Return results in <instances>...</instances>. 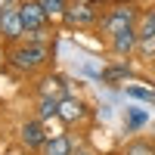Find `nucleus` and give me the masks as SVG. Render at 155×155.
Masks as SVG:
<instances>
[{"label":"nucleus","mask_w":155,"mask_h":155,"mask_svg":"<svg viewBox=\"0 0 155 155\" xmlns=\"http://www.w3.org/2000/svg\"><path fill=\"white\" fill-rule=\"evenodd\" d=\"M9 65L12 68H19V71H41L47 62H50V44H16V47H9Z\"/></svg>","instance_id":"nucleus-1"},{"label":"nucleus","mask_w":155,"mask_h":155,"mask_svg":"<svg viewBox=\"0 0 155 155\" xmlns=\"http://www.w3.org/2000/svg\"><path fill=\"white\" fill-rule=\"evenodd\" d=\"M137 19H140V9L121 3V6H112L96 25H99V34H106L109 41H112L115 34H121V31H127V28H137Z\"/></svg>","instance_id":"nucleus-2"},{"label":"nucleus","mask_w":155,"mask_h":155,"mask_svg":"<svg viewBox=\"0 0 155 155\" xmlns=\"http://www.w3.org/2000/svg\"><path fill=\"white\" fill-rule=\"evenodd\" d=\"M0 37L3 41H22L25 37V28H22V19H19V6L6 3L3 9H0Z\"/></svg>","instance_id":"nucleus-3"},{"label":"nucleus","mask_w":155,"mask_h":155,"mask_svg":"<svg viewBox=\"0 0 155 155\" xmlns=\"http://www.w3.org/2000/svg\"><path fill=\"white\" fill-rule=\"evenodd\" d=\"M19 19H22V28L25 34H31V31H47V16H44V9L37 6V0H25V3H19Z\"/></svg>","instance_id":"nucleus-4"},{"label":"nucleus","mask_w":155,"mask_h":155,"mask_svg":"<svg viewBox=\"0 0 155 155\" xmlns=\"http://www.w3.org/2000/svg\"><path fill=\"white\" fill-rule=\"evenodd\" d=\"M62 19H65L71 28H87V25H96L99 22V12L90 3H68V9H65Z\"/></svg>","instance_id":"nucleus-5"},{"label":"nucleus","mask_w":155,"mask_h":155,"mask_svg":"<svg viewBox=\"0 0 155 155\" xmlns=\"http://www.w3.org/2000/svg\"><path fill=\"white\" fill-rule=\"evenodd\" d=\"M47 140H50V134H47L44 121L31 118V121H25V124H22V143L28 146V149H44Z\"/></svg>","instance_id":"nucleus-6"},{"label":"nucleus","mask_w":155,"mask_h":155,"mask_svg":"<svg viewBox=\"0 0 155 155\" xmlns=\"http://www.w3.org/2000/svg\"><path fill=\"white\" fill-rule=\"evenodd\" d=\"M65 78H62V74H47L44 78V81L41 84H37V96H41V99H65L68 93H65Z\"/></svg>","instance_id":"nucleus-7"},{"label":"nucleus","mask_w":155,"mask_h":155,"mask_svg":"<svg viewBox=\"0 0 155 155\" xmlns=\"http://www.w3.org/2000/svg\"><path fill=\"white\" fill-rule=\"evenodd\" d=\"M84 115H87V109H84V102L78 99V96H65V99H59V112H56V118H59V121L74 124V121H81Z\"/></svg>","instance_id":"nucleus-8"},{"label":"nucleus","mask_w":155,"mask_h":155,"mask_svg":"<svg viewBox=\"0 0 155 155\" xmlns=\"http://www.w3.org/2000/svg\"><path fill=\"white\" fill-rule=\"evenodd\" d=\"M109 44H112V53H118V56H130L134 50H137L140 41H137V31L127 28V31H121V34H115Z\"/></svg>","instance_id":"nucleus-9"},{"label":"nucleus","mask_w":155,"mask_h":155,"mask_svg":"<svg viewBox=\"0 0 155 155\" xmlns=\"http://www.w3.org/2000/svg\"><path fill=\"white\" fill-rule=\"evenodd\" d=\"M134 31H137V41H152V37H155V6L146 9V12H140Z\"/></svg>","instance_id":"nucleus-10"},{"label":"nucleus","mask_w":155,"mask_h":155,"mask_svg":"<svg viewBox=\"0 0 155 155\" xmlns=\"http://www.w3.org/2000/svg\"><path fill=\"white\" fill-rule=\"evenodd\" d=\"M44 155H71L74 152V146H71V140L68 137H62V134H56V137H50L47 143H44V149H41Z\"/></svg>","instance_id":"nucleus-11"},{"label":"nucleus","mask_w":155,"mask_h":155,"mask_svg":"<svg viewBox=\"0 0 155 155\" xmlns=\"http://www.w3.org/2000/svg\"><path fill=\"white\" fill-rule=\"evenodd\" d=\"M37 6L44 9L47 19H62L68 9V0H37Z\"/></svg>","instance_id":"nucleus-12"},{"label":"nucleus","mask_w":155,"mask_h":155,"mask_svg":"<svg viewBox=\"0 0 155 155\" xmlns=\"http://www.w3.org/2000/svg\"><path fill=\"white\" fill-rule=\"evenodd\" d=\"M121 155H155V143L152 140H130L124 149H121Z\"/></svg>","instance_id":"nucleus-13"},{"label":"nucleus","mask_w":155,"mask_h":155,"mask_svg":"<svg viewBox=\"0 0 155 155\" xmlns=\"http://www.w3.org/2000/svg\"><path fill=\"white\" fill-rule=\"evenodd\" d=\"M124 78H130V65H109V68H102V81L106 84L124 81Z\"/></svg>","instance_id":"nucleus-14"},{"label":"nucleus","mask_w":155,"mask_h":155,"mask_svg":"<svg viewBox=\"0 0 155 155\" xmlns=\"http://www.w3.org/2000/svg\"><path fill=\"white\" fill-rule=\"evenodd\" d=\"M56 112H59V102H56V99H41V106H37V121L53 118Z\"/></svg>","instance_id":"nucleus-15"},{"label":"nucleus","mask_w":155,"mask_h":155,"mask_svg":"<svg viewBox=\"0 0 155 155\" xmlns=\"http://www.w3.org/2000/svg\"><path fill=\"white\" fill-rule=\"evenodd\" d=\"M127 96H137V99L155 102V93H152V90H143V87H127Z\"/></svg>","instance_id":"nucleus-16"},{"label":"nucleus","mask_w":155,"mask_h":155,"mask_svg":"<svg viewBox=\"0 0 155 155\" xmlns=\"http://www.w3.org/2000/svg\"><path fill=\"white\" fill-rule=\"evenodd\" d=\"M143 121H146V115L140 112V109H134V112H130V118H127V127H140Z\"/></svg>","instance_id":"nucleus-17"},{"label":"nucleus","mask_w":155,"mask_h":155,"mask_svg":"<svg viewBox=\"0 0 155 155\" xmlns=\"http://www.w3.org/2000/svg\"><path fill=\"white\" fill-rule=\"evenodd\" d=\"M71 155H93V152H90V149H74Z\"/></svg>","instance_id":"nucleus-18"},{"label":"nucleus","mask_w":155,"mask_h":155,"mask_svg":"<svg viewBox=\"0 0 155 155\" xmlns=\"http://www.w3.org/2000/svg\"><path fill=\"white\" fill-rule=\"evenodd\" d=\"M152 62H155V56H152Z\"/></svg>","instance_id":"nucleus-19"}]
</instances>
